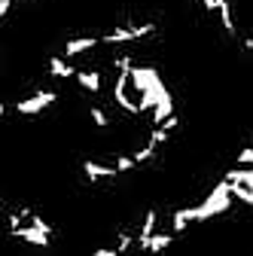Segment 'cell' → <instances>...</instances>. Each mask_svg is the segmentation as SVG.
<instances>
[{"instance_id": "4", "label": "cell", "mask_w": 253, "mask_h": 256, "mask_svg": "<svg viewBox=\"0 0 253 256\" xmlns=\"http://www.w3.org/2000/svg\"><path fill=\"white\" fill-rule=\"evenodd\" d=\"M88 119H92V125L94 128H101V132H107V128H113V119H110V113L98 104V101H92L88 104Z\"/></svg>"}, {"instance_id": "6", "label": "cell", "mask_w": 253, "mask_h": 256, "mask_svg": "<svg viewBox=\"0 0 253 256\" xmlns=\"http://www.w3.org/2000/svg\"><path fill=\"white\" fill-rule=\"evenodd\" d=\"M0 208H4V196H0Z\"/></svg>"}, {"instance_id": "2", "label": "cell", "mask_w": 253, "mask_h": 256, "mask_svg": "<svg viewBox=\"0 0 253 256\" xmlns=\"http://www.w3.org/2000/svg\"><path fill=\"white\" fill-rule=\"evenodd\" d=\"M76 86L86 92V94H92V98H98V94L104 92V74H101V68H76Z\"/></svg>"}, {"instance_id": "1", "label": "cell", "mask_w": 253, "mask_h": 256, "mask_svg": "<svg viewBox=\"0 0 253 256\" xmlns=\"http://www.w3.org/2000/svg\"><path fill=\"white\" fill-rule=\"evenodd\" d=\"M55 101H58V92H55V88H37L34 94H28V98H18V101H16V113H18V116H40V113H46Z\"/></svg>"}, {"instance_id": "5", "label": "cell", "mask_w": 253, "mask_h": 256, "mask_svg": "<svg viewBox=\"0 0 253 256\" xmlns=\"http://www.w3.org/2000/svg\"><path fill=\"white\" fill-rule=\"evenodd\" d=\"M235 165H241V168H253V146H241V150H238Z\"/></svg>"}, {"instance_id": "3", "label": "cell", "mask_w": 253, "mask_h": 256, "mask_svg": "<svg viewBox=\"0 0 253 256\" xmlns=\"http://www.w3.org/2000/svg\"><path fill=\"white\" fill-rule=\"evenodd\" d=\"M46 76L49 80H74L76 76V64L68 55H49L46 58Z\"/></svg>"}]
</instances>
